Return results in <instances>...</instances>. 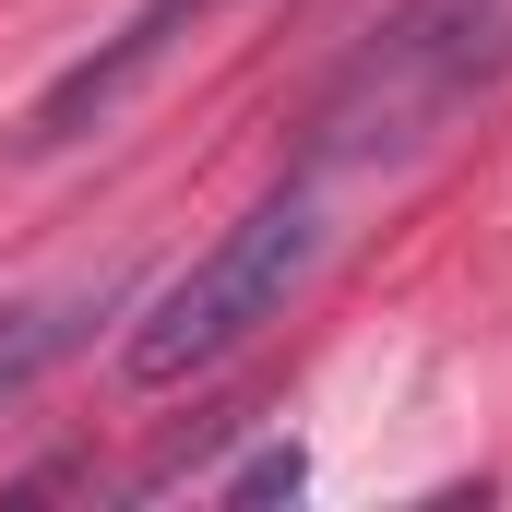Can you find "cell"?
<instances>
[{"label": "cell", "mask_w": 512, "mask_h": 512, "mask_svg": "<svg viewBox=\"0 0 512 512\" xmlns=\"http://www.w3.org/2000/svg\"><path fill=\"white\" fill-rule=\"evenodd\" d=\"M322 262V203L310 191H274V203H251L215 251L191 262L143 322H131L120 370L131 382H191V370H215V358H239L262 322L298 298V274Z\"/></svg>", "instance_id": "1"}, {"label": "cell", "mask_w": 512, "mask_h": 512, "mask_svg": "<svg viewBox=\"0 0 512 512\" xmlns=\"http://www.w3.org/2000/svg\"><path fill=\"white\" fill-rule=\"evenodd\" d=\"M203 12H215V0H143V12H131V24L96 48V60H72V72L36 96V120H24V155H60V143H84V131L108 120V108H120V96L155 72V60H167V48H179V36H191V24H203Z\"/></svg>", "instance_id": "2"}, {"label": "cell", "mask_w": 512, "mask_h": 512, "mask_svg": "<svg viewBox=\"0 0 512 512\" xmlns=\"http://www.w3.org/2000/svg\"><path fill=\"white\" fill-rule=\"evenodd\" d=\"M298 477H310V465H298V441H286V453L239 465V489H227V501H298Z\"/></svg>", "instance_id": "3"}]
</instances>
